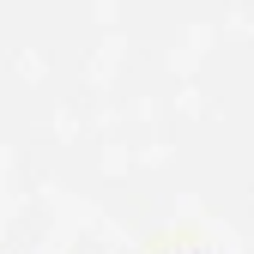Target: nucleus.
<instances>
[]
</instances>
